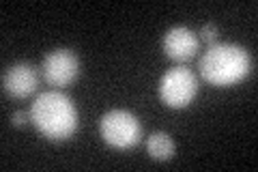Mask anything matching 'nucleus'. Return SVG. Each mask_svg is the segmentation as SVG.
<instances>
[{
    "label": "nucleus",
    "instance_id": "obj_9",
    "mask_svg": "<svg viewBox=\"0 0 258 172\" xmlns=\"http://www.w3.org/2000/svg\"><path fill=\"white\" fill-rule=\"evenodd\" d=\"M200 39H203L205 43L213 45L215 39H217V26L215 24H207V26H203V30H200Z\"/></svg>",
    "mask_w": 258,
    "mask_h": 172
},
{
    "label": "nucleus",
    "instance_id": "obj_7",
    "mask_svg": "<svg viewBox=\"0 0 258 172\" xmlns=\"http://www.w3.org/2000/svg\"><path fill=\"white\" fill-rule=\"evenodd\" d=\"M39 76L28 63H18L3 73V88L15 99H24L37 91Z\"/></svg>",
    "mask_w": 258,
    "mask_h": 172
},
{
    "label": "nucleus",
    "instance_id": "obj_3",
    "mask_svg": "<svg viewBox=\"0 0 258 172\" xmlns=\"http://www.w3.org/2000/svg\"><path fill=\"white\" fill-rule=\"evenodd\" d=\"M101 138L114 149H132L138 144L142 129L138 119L127 110H110L101 117L99 123Z\"/></svg>",
    "mask_w": 258,
    "mask_h": 172
},
{
    "label": "nucleus",
    "instance_id": "obj_6",
    "mask_svg": "<svg viewBox=\"0 0 258 172\" xmlns=\"http://www.w3.org/2000/svg\"><path fill=\"white\" fill-rule=\"evenodd\" d=\"M164 52L168 59H172L176 63H185L196 56L198 52V37L196 32H191L185 26H174L164 35Z\"/></svg>",
    "mask_w": 258,
    "mask_h": 172
},
{
    "label": "nucleus",
    "instance_id": "obj_10",
    "mask_svg": "<svg viewBox=\"0 0 258 172\" xmlns=\"http://www.w3.org/2000/svg\"><path fill=\"white\" fill-rule=\"evenodd\" d=\"M11 121H13V125H15V127H24V125H26V123L30 121V112H26V110H18V112H13Z\"/></svg>",
    "mask_w": 258,
    "mask_h": 172
},
{
    "label": "nucleus",
    "instance_id": "obj_4",
    "mask_svg": "<svg viewBox=\"0 0 258 172\" xmlns=\"http://www.w3.org/2000/svg\"><path fill=\"white\" fill-rule=\"evenodd\" d=\"M198 93L196 76L187 67H172L168 69L159 80V99L168 108H187Z\"/></svg>",
    "mask_w": 258,
    "mask_h": 172
},
{
    "label": "nucleus",
    "instance_id": "obj_8",
    "mask_svg": "<svg viewBox=\"0 0 258 172\" xmlns=\"http://www.w3.org/2000/svg\"><path fill=\"white\" fill-rule=\"evenodd\" d=\"M147 151L153 159L157 161H168L174 155V142L170 140V136L164 132H155L149 136L147 140Z\"/></svg>",
    "mask_w": 258,
    "mask_h": 172
},
{
    "label": "nucleus",
    "instance_id": "obj_5",
    "mask_svg": "<svg viewBox=\"0 0 258 172\" xmlns=\"http://www.w3.org/2000/svg\"><path fill=\"white\" fill-rule=\"evenodd\" d=\"M80 73V59L71 50H54L41 63V76L50 86H67Z\"/></svg>",
    "mask_w": 258,
    "mask_h": 172
},
{
    "label": "nucleus",
    "instance_id": "obj_2",
    "mask_svg": "<svg viewBox=\"0 0 258 172\" xmlns=\"http://www.w3.org/2000/svg\"><path fill=\"white\" fill-rule=\"evenodd\" d=\"M249 52L235 43H213L200 59V76L215 86L237 84L249 73Z\"/></svg>",
    "mask_w": 258,
    "mask_h": 172
},
{
    "label": "nucleus",
    "instance_id": "obj_1",
    "mask_svg": "<svg viewBox=\"0 0 258 172\" xmlns=\"http://www.w3.org/2000/svg\"><path fill=\"white\" fill-rule=\"evenodd\" d=\"M30 121L50 140H67L78 129V110L60 91H45L32 101Z\"/></svg>",
    "mask_w": 258,
    "mask_h": 172
}]
</instances>
